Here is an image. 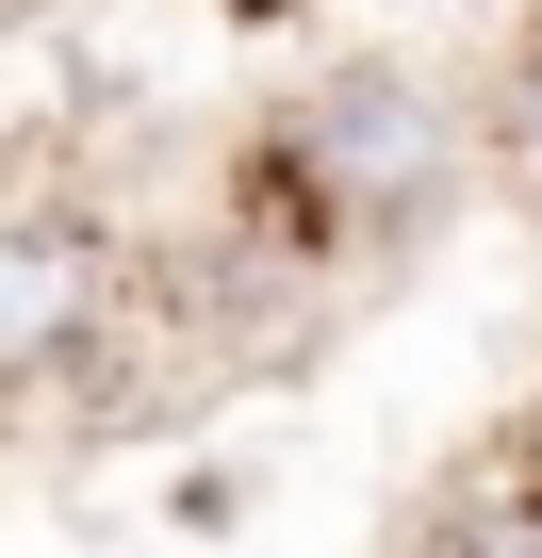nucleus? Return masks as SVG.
Masks as SVG:
<instances>
[{
	"label": "nucleus",
	"mask_w": 542,
	"mask_h": 558,
	"mask_svg": "<svg viewBox=\"0 0 542 558\" xmlns=\"http://www.w3.org/2000/svg\"><path fill=\"white\" fill-rule=\"evenodd\" d=\"M99 329V246L67 214H0V378H34Z\"/></svg>",
	"instance_id": "obj_1"
},
{
	"label": "nucleus",
	"mask_w": 542,
	"mask_h": 558,
	"mask_svg": "<svg viewBox=\"0 0 542 558\" xmlns=\"http://www.w3.org/2000/svg\"><path fill=\"white\" fill-rule=\"evenodd\" d=\"M313 132H329V197H427V181H444V148H427V99H395V83L329 99Z\"/></svg>",
	"instance_id": "obj_2"
},
{
	"label": "nucleus",
	"mask_w": 542,
	"mask_h": 558,
	"mask_svg": "<svg viewBox=\"0 0 542 558\" xmlns=\"http://www.w3.org/2000/svg\"><path fill=\"white\" fill-rule=\"evenodd\" d=\"M460 558H542V525H460Z\"/></svg>",
	"instance_id": "obj_3"
}]
</instances>
